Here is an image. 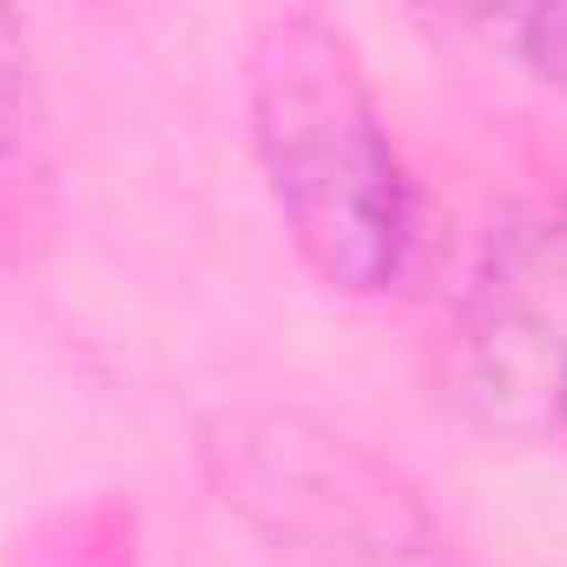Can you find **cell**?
I'll return each mask as SVG.
<instances>
[{
  "label": "cell",
  "instance_id": "277c9868",
  "mask_svg": "<svg viewBox=\"0 0 567 567\" xmlns=\"http://www.w3.org/2000/svg\"><path fill=\"white\" fill-rule=\"evenodd\" d=\"M435 27L567 100V0H410Z\"/></svg>",
  "mask_w": 567,
  "mask_h": 567
},
{
  "label": "cell",
  "instance_id": "7a4b0ae2",
  "mask_svg": "<svg viewBox=\"0 0 567 567\" xmlns=\"http://www.w3.org/2000/svg\"><path fill=\"white\" fill-rule=\"evenodd\" d=\"M205 455L278 567H462L403 475L310 416H225Z\"/></svg>",
  "mask_w": 567,
  "mask_h": 567
},
{
  "label": "cell",
  "instance_id": "6da1fadb",
  "mask_svg": "<svg viewBox=\"0 0 567 567\" xmlns=\"http://www.w3.org/2000/svg\"><path fill=\"white\" fill-rule=\"evenodd\" d=\"M251 145L297 258L330 290H390L416 245V192L357 53L290 13L245 66Z\"/></svg>",
  "mask_w": 567,
  "mask_h": 567
},
{
  "label": "cell",
  "instance_id": "3957f363",
  "mask_svg": "<svg viewBox=\"0 0 567 567\" xmlns=\"http://www.w3.org/2000/svg\"><path fill=\"white\" fill-rule=\"evenodd\" d=\"M475 390L567 449V218L502 231L468 303Z\"/></svg>",
  "mask_w": 567,
  "mask_h": 567
}]
</instances>
